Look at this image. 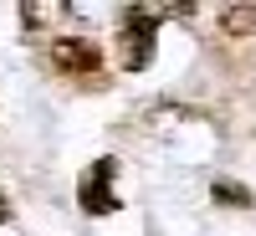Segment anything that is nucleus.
Returning <instances> with one entry per match:
<instances>
[{
  "mask_svg": "<svg viewBox=\"0 0 256 236\" xmlns=\"http://www.w3.org/2000/svg\"><path fill=\"white\" fill-rule=\"evenodd\" d=\"M159 11L148 6H123L118 16V36H113V57L123 72H144L148 62H154V41H159Z\"/></svg>",
  "mask_w": 256,
  "mask_h": 236,
  "instance_id": "f257e3e1",
  "label": "nucleus"
},
{
  "mask_svg": "<svg viewBox=\"0 0 256 236\" xmlns=\"http://www.w3.org/2000/svg\"><path fill=\"white\" fill-rule=\"evenodd\" d=\"M46 62L62 72V77H82V82H98L102 77V47L92 36H56L52 47H46Z\"/></svg>",
  "mask_w": 256,
  "mask_h": 236,
  "instance_id": "f03ea898",
  "label": "nucleus"
},
{
  "mask_svg": "<svg viewBox=\"0 0 256 236\" xmlns=\"http://www.w3.org/2000/svg\"><path fill=\"white\" fill-rule=\"evenodd\" d=\"M113 180H118V159H113V154L92 159V164H88V175L77 180V205L88 210V216H113V210H123Z\"/></svg>",
  "mask_w": 256,
  "mask_h": 236,
  "instance_id": "7ed1b4c3",
  "label": "nucleus"
},
{
  "mask_svg": "<svg viewBox=\"0 0 256 236\" xmlns=\"http://www.w3.org/2000/svg\"><path fill=\"white\" fill-rule=\"evenodd\" d=\"M220 31H226V36H256V6H230V11H220Z\"/></svg>",
  "mask_w": 256,
  "mask_h": 236,
  "instance_id": "20e7f679",
  "label": "nucleus"
},
{
  "mask_svg": "<svg viewBox=\"0 0 256 236\" xmlns=\"http://www.w3.org/2000/svg\"><path fill=\"white\" fill-rule=\"evenodd\" d=\"M210 195H216V205H251V190L246 185H230V180H216Z\"/></svg>",
  "mask_w": 256,
  "mask_h": 236,
  "instance_id": "39448f33",
  "label": "nucleus"
},
{
  "mask_svg": "<svg viewBox=\"0 0 256 236\" xmlns=\"http://www.w3.org/2000/svg\"><path fill=\"white\" fill-rule=\"evenodd\" d=\"M10 221V200H6V190H0V226Z\"/></svg>",
  "mask_w": 256,
  "mask_h": 236,
  "instance_id": "423d86ee",
  "label": "nucleus"
}]
</instances>
